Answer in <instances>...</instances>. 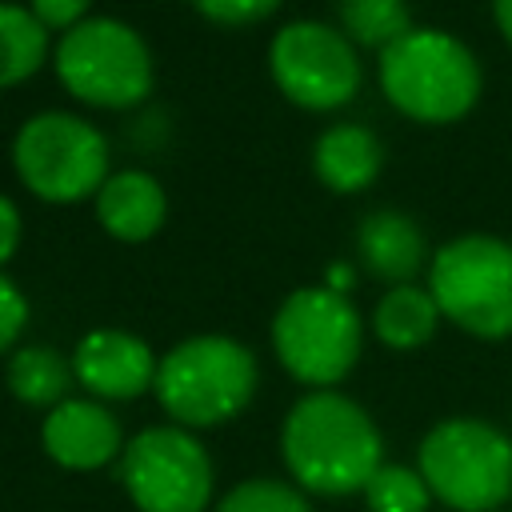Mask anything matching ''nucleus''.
Here are the masks:
<instances>
[{
  "mask_svg": "<svg viewBox=\"0 0 512 512\" xmlns=\"http://www.w3.org/2000/svg\"><path fill=\"white\" fill-rule=\"evenodd\" d=\"M280 452L304 492L348 496L364 492L384 464V440L372 416L340 392L300 396L280 428Z\"/></svg>",
  "mask_w": 512,
  "mask_h": 512,
  "instance_id": "nucleus-1",
  "label": "nucleus"
},
{
  "mask_svg": "<svg viewBox=\"0 0 512 512\" xmlns=\"http://www.w3.org/2000/svg\"><path fill=\"white\" fill-rule=\"evenodd\" d=\"M380 88L420 124H452L480 96L476 56L444 28H412L380 52Z\"/></svg>",
  "mask_w": 512,
  "mask_h": 512,
  "instance_id": "nucleus-2",
  "label": "nucleus"
},
{
  "mask_svg": "<svg viewBox=\"0 0 512 512\" xmlns=\"http://www.w3.org/2000/svg\"><path fill=\"white\" fill-rule=\"evenodd\" d=\"M432 500L456 512H492L512 496V440L488 420L452 416L428 428L416 456Z\"/></svg>",
  "mask_w": 512,
  "mask_h": 512,
  "instance_id": "nucleus-3",
  "label": "nucleus"
},
{
  "mask_svg": "<svg viewBox=\"0 0 512 512\" xmlns=\"http://www.w3.org/2000/svg\"><path fill=\"white\" fill-rule=\"evenodd\" d=\"M256 392V356L232 336H188L164 352L156 396L184 428L232 420Z\"/></svg>",
  "mask_w": 512,
  "mask_h": 512,
  "instance_id": "nucleus-4",
  "label": "nucleus"
},
{
  "mask_svg": "<svg viewBox=\"0 0 512 512\" xmlns=\"http://www.w3.org/2000/svg\"><path fill=\"white\" fill-rule=\"evenodd\" d=\"M56 80L92 108H132L152 92L156 64L144 36L116 16H88L52 52Z\"/></svg>",
  "mask_w": 512,
  "mask_h": 512,
  "instance_id": "nucleus-5",
  "label": "nucleus"
},
{
  "mask_svg": "<svg viewBox=\"0 0 512 512\" xmlns=\"http://www.w3.org/2000/svg\"><path fill=\"white\" fill-rule=\"evenodd\" d=\"M428 292L444 320L480 336H512V244L496 236H456L436 248Z\"/></svg>",
  "mask_w": 512,
  "mask_h": 512,
  "instance_id": "nucleus-6",
  "label": "nucleus"
},
{
  "mask_svg": "<svg viewBox=\"0 0 512 512\" xmlns=\"http://www.w3.org/2000/svg\"><path fill=\"white\" fill-rule=\"evenodd\" d=\"M360 344L364 324L356 304L324 284L288 292L272 316V348L280 364L316 392L352 372V364L360 360Z\"/></svg>",
  "mask_w": 512,
  "mask_h": 512,
  "instance_id": "nucleus-7",
  "label": "nucleus"
},
{
  "mask_svg": "<svg viewBox=\"0 0 512 512\" xmlns=\"http://www.w3.org/2000/svg\"><path fill=\"white\" fill-rule=\"evenodd\" d=\"M12 164L32 196L76 204L108 180V140L76 112H36L12 140Z\"/></svg>",
  "mask_w": 512,
  "mask_h": 512,
  "instance_id": "nucleus-8",
  "label": "nucleus"
},
{
  "mask_svg": "<svg viewBox=\"0 0 512 512\" xmlns=\"http://www.w3.org/2000/svg\"><path fill=\"white\" fill-rule=\"evenodd\" d=\"M120 476L140 512H204L212 496L208 452L176 424L136 432L120 456Z\"/></svg>",
  "mask_w": 512,
  "mask_h": 512,
  "instance_id": "nucleus-9",
  "label": "nucleus"
},
{
  "mask_svg": "<svg viewBox=\"0 0 512 512\" xmlns=\"http://www.w3.org/2000/svg\"><path fill=\"white\" fill-rule=\"evenodd\" d=\"M268 68L276 88L312 112L340 108L360 88V56L352 40L320 20H292L268 44Z\"/></svg>",
  "mask_w": 512,
  "mask_h": 512,
  "instance_id": "nucleus-10",
  "label": "nucleus"
},
{
  "mask_svg": "<svg viewBox=\"0 0 512 512\" xmlns=\"http://www.w3.org/2000/svg\"><path fill=\"white\" fill-rule=\"evenodd\" d=\"M156 368L160 360L152 348L120 328H96L72 352L76 380L100 400H132L144 388H156Z\"/></svg>",
  "mask_w": 512,
  "mask_h": 512,
  "instance_id": "nucleus-11",
  "label": "nucleus"
},
{
  "mask_svg": "<svg viewBox=\"0 0 512 512\" xmlns=\"http://www.w3.org/2000/svg\"><path fill=\"white\" fill-rule=\"evenodd\" d=\"M44 452L72 472H92L120 452V424L96 400H64L44 416Z\"/></svg>",
  "mask_w": 512,
  "mask_h": 512,
  "instance_id": "nucleus-12",
  "label": "nucleus"
},
{
  "mask_svg": "<svg viewBox=\"0 0 512 512\" xmlns=\"http://www.w3.org/2000/svg\"><path fill=\"white\" fill-rule=\"evenodd\" d=\"M164 216H168L164 184L152 172H144V168L112 172L100 184V192H96V220L116 240L140 244V240H148V236L160 232Z\"/></svg>",
  "mask_w": 512,
  "mask_h": 512,
  "instance_id": "nucleus-13",
  "label": "nucleus"
},
{
  "mask_svg": "<svg viewBox=\"0 0 512 512\" xmlns=\"http://www.w3.org/2000/svg\"><path fill=\"white\" fill-rule=\"evenodd\" d=\"M356 252L376 280L408 284L424 264V232L396 208H376L356 228Z\"/></svg>",
  "mask_w": 512,
  "mask_h": 512,
  "instance_id": "nucleus-14",
  "label": "nucleus"
},
{
  "mask_svg": "<svg viewBox=\"0 0 512 512\" xmlns=\"http://www.w3.org/2000/svg\"><path fill=\"white\" fill-rule=\"evenodd\" d=\"M384 168V148L364 124H332L312 144V172L324 188L348 196L368 188Z\"/></svg>",
  "mask_w": 512,
  "mask_h": 512,
  "instance_id": "nucleus-15",
  "label": "nucleus"
},
{
  "mask_svg": "<svg viewBox=\"0 0 512 512\" xmlns=\"http://www.w3.org/2000/svg\"><path fill=\"white\" fill-rule=\"evenodd\" d=\"M436 324H440V308H436L432 292L416 288V284L388 288L372 312V332L380 336V344H388L396 352H412V348L428 344L436 336Z\"/></svg>",
  "mask_w": 512,
  "mask_h": 512,
  "instance_id": "nucleus-16",
  "label": "nucleus"
},
{
  "mask_svg": "<svg viewBox=\"0 0 512 512\" xmlns=\"http://www.w3.org/2000/svg\"><path fill=\"white\" fill-rule=\"evenodd\" d=\"M72 360H64L56 348L48 344H28L8 360V388L16 400L32 404V408H56L68 400V384H72Z\"/></svg>",
  "mask_w": 512,
  "mask_h": 512,
  "instance_id": "nucleus-17",
  "label": "nucleus"
},
{
  "mask_svg": "<svg viewBox=\"0 0 512 512\" xmlns=\"http://www.w3.org/2000/svg\"><path fill=\"white\" fill-rule=\"evenodd\" d=\"M48 56V28L28 4L0 0V88H12L40 72Z\"/></svg>",
  "mask_w": 512,
  "mask_h": 512,
  "instance_id": "nucleus-18",
  "label": "nucleus"
},
{
  "mask_svg": "<svg viewBox=\"0 0 512 512\" xmlns=\"http://www.w3.org/2000/svg\"><path fill=\"white\" fill-rule=\"evenodd\" d=\"M340 32L364 48H388L404 32H412V16L404 0H340Z\"/></svg>",
  "mask_w": 512,
  "mask_h": 512,
  "instance_id": "nucleus-19",
  "label": "nucleus"
},
{
  "mask_svg": "<svg viewBox=\"0 0 512 512\" xmlns=\"http://www.w3.org/2000/svg\"><path fill=\"white\" fill-rule=\"evenodd\" d=\"M364 500L372 512H428L432 488L420 476V468L404 464H380L376 476L364 488Z\"/></svg>",
  "mask_w": 512,
  "mask_h": 512,
  "instance_id": "nucleus-20",
  "label": "nucleus"
},
{
  "mask_svg": "<svg viewBox=\"0 0 512 512\" xmlns=\"http://www.w3.org/2000/svg\"><path fill=\"white\" fill-rule=\"evenodd\" d=\"M216 512H312L304 492L292 488V484H280V480H244L236 484L220 504Z\"/></svg>",
  "mask_w": 512,
  "mask_h": 512,
  "instance_id": "nucleus-21",
  "label": "nucleus"
},
{
  "mask_svg": "<svg viewBox=\"0 0 512 512\" xmlns=\"http://www.w3.org/2000/svg\"><path fill=\"white\" fill-rule=\"evenodd\" d=\"M200 8V16H208L212 24H228V28H240V24H256L264 20L268 12L280 8V0H192Z\"/></svg>",
  "mask_w": 512,
  "mask_h": 512,
  "instance_id": "nucleus-22",
  "label": "nucleus"
},
{
  "mask_svg": "<svg viewBox=\"0 0 512 512\" xmlns=\"http://www.w3.org/2000/svg\"><path fill=\"white\" fill-rule=\"evenodd\" d=\"M24 320H28V300H24V292L0 272V352L20 336Z\"/></svg>",
  "mask_w": 512,
  "mask_h": 512,
  "instance_id": "nucleus-23",
  "label": "nucleus"
},
{
  "mask_svg": "<svg viewBox=\"0 0 512 512\" xmlns=\"http://www.w3.org/2000/svg\"><path fill=\"white\" fill-rule=\"evenodd\" d=\"M88 4H92V0H28V8L36 12V20H40L48 32H52V28L68 32V28H76L80 20H88V16H84Z\"/></svg>",
  "mask_w": 512,
  "mask_h": 512,
  "instance_id": "nucleus-24",
  "label": "nucleus"
},
{
  "mask_svg": "<svg viewBox=\"0 0 512 512\" xmlns=\"http://www.w3.org/2000/svg\"><path fill=\"white\" fill-rule=\"evenodd\" d=\"M16 244H20V212H16V204L0 192V272H4V264L16 256Z\"/></svg>",
  "mask_w": 512,
  "mask_h": 512,
  "instance_id": "nucleus-25",
  "label": "nucleus"
},
{
  "mask_svg": "<svg viewBox=\"0 0 512 512\" xmlns=\"http://www.w3.org/2000/svg\"><path fill=\"white\" fill-rule=\"evenodd\" d=\"M352 264H332L328 268V276H324V288H332V292H340V296H348V288H352Z\"/></svg>",
  "mask_w": 512,
  "mask_h": 512,
  "instance_id": "nucleus-26",
  "label": "nucleus"
},
{
  "mask_svg": "<svg viewBox=\"0 0 512 512\" xmlns=\"http://www.w3.org/2000/svg\"><path fill=\"white\" fill-rule=\"evenodd\" d=\"M492 16H496V28L504 32V40L512 44V0H492Z\"/></svg>",
  "mask_w": 512,
  "mask_h": 512,
  "instance_id": "nucleus-27",
  "label": "nucleus"
}]
</instances>
